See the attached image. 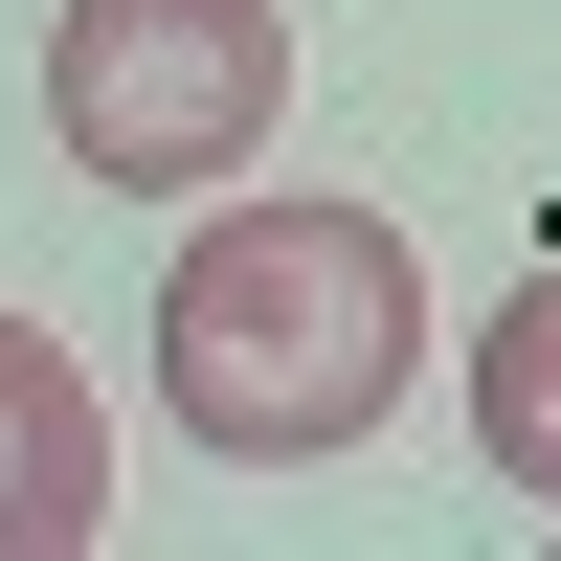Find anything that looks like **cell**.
Segmentation results:
<instances>
[{"label":"cell","mask_w":561,"mask_h":561,"mask_svg":"<svg viewBox=\"0 0 561 561\" xmlns=\"http://www.w3.org/2000/svg\"><path fill=\"white\" fill-rule=\"evenodd\" d=\"M45 135L113 203H203L293 135V0H68L45 23Z\"/></svg>","instance_id":"cell-2"},{"label":"cell","mask_w":561,"mask_h":561,"mask_svg":"<svg viewBox=\"0 0 561 561\" xmlns=\"http://www.w3.org/2000/svg\"><path fill=\"white\" fill-rule=\"evenodd\" d=\"M472 449H494V494L561 517V270L494 293V337H472Z\"/></svg>","instance_id":"cell-4"},{"label":"cell","mask_w":561,"mask_h":561,"mask_svg":"<svg viewBox=\"0 0 561 561\" xmlns=\"http://www.w3.org/2000/svg\"><path fill=\"white\" fill-rule=\"evenodd\" d=\"M427 359V248L382 203H225L158 270V427L225 472H314L359 449Z\"/></svg>","instance_id":"cell-1"},{"label":"cell","mask_w":561,"mask_h":561,"mask_svg":"<svg viewBox=\"0 0 561 561\" xmlns=\"http://www.w3.org/2000/svg\"><path fill=\"white\" fill-rule=\"evenodd\" d=\"M113 539V404L45 314H0V561H90Z\"/></svg>","instance_id":"cell-3"}]
</instances>
